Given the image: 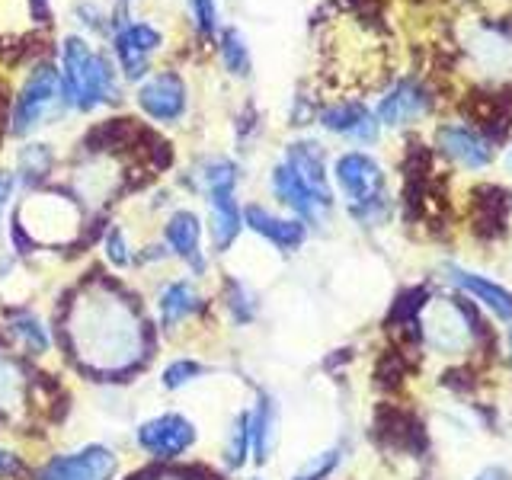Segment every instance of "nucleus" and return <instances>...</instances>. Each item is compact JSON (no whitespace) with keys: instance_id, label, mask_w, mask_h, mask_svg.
<instances>
[{"instance_id":"21","label":"nucleus","mask_w":512,"mask_h":480,"mask_svg":"<svg viewBox=\"0 0 512 480\" xmlns=\"http://www.w3.org/2000/svg\"><path fill=\"white\" fill-rule=\"evenodd\" d=\"M253 416V452L256 461H266L269 458V445H272V432H276V410H272V400L263 397V404Z\"/></svg>"},{"instance_id":"7","label":"nucleus","mask_w":512,"mask_h":480,"mask_svg":"<svg viewBox=\"0 0 512 480\" xmlns=\"http://www.w3.org/2000/svg\"><path fill=\"white\" fill-rule=\"evenodd\" d=\"M138 106L157 122H173L186 109V87L176 74H157L138 90Z\"/></svg>"},{"instance_id":"23","label":"nucleus","mask_w":512,"mask_h":480,"mask_svg":"<svg viewBox=\"0 0 512 480\" xmlns=\"http://www.w3.org/2000/svg\"><path fill=\"white\" fill-rule=\"evenodd\" d=\"M221 58H224V64H228V71L237 74V77H244L250 71L247 45H244V39H240L237 29H224L221 32Z\"/></svg>"},{"instance_id":"25","label":"nucleus","mask_w":512,"mask_h":480,"mask_svg":"<svg viewBox=\"0 0 512 480\" xmlns=\"http://www.w3.org/2000/svg\"><path fill=\"white\" fill-rule=\"evenodd\" d=\"M13 333L23 336V343L32 349V352H45L48 349V333L42 327V320H36L32 314H16L13 320Z\"/></svg>"},{"instance_id":"4","label":"nucleus","mask_w":512,"mask_h":480,"mask_svg":"<svg viewBox=\"0 0 512 480\" xmlns=\"http://www.w3.org/2000/svg\"><path fill=\"white\" fill-rule=\"evenodd\" d=\"M58 100V74L42 64L29 74V80L23 84L20 96H16V106H13V132L16 135H26L32 132L48 112H52Z\"/></svg>"},{"instance_id":"35","label":"nucleus","mask_w":512,"mask_h":480,"mask_svg":"<svg viewBox=\"0 0 512 480\" xmlns=\"http://www.w3.org/2000/svg\"><path fill=\"white\" fill-rule=\"evenodd\" d=\"M477 480H506V471H500V468H490V471H484Z\"/></svg>"},{"instance_id":"33","label":"nucleus","mask_w":512,"mask_h":480,"mask_svg":"<svg viewBox=\"0 0 512 480\" xmlns=\"http://www.w3.org/2000/svg\"><path fill=\"white\" fill-rule=\"evenodd\" d=\"M10 192H13V176H10V173H4V170H0V208L7 205Z\"/></svg>"},{"instance_id":"1","label":"nucleus","mask_w":512,"mask_h":480,"mask_svg":"<svg viewBox=\"0 0 512 480\" xmlns=\"http://www.w3.org/2000/svg\"><path fill=\"white\" fill-rule=\"evenodd\" d=\"M112 90V71L109 64L93 52L84 39H64L61 52V96L64 103L87 112L100 106Z\"/></svg>"},{"instance_id":"34","label":"nucleus","mask_w":512,"mask_h":480,"mask_svg":"<svg viewBox=\"0 0 512 480\" xmlns=\"http://www.w3.org/2000/svg\"><path fill=\"white\" fill-rule=\"evenodd\" d=\"M10 388H13V381H10V368H7V362H0V397H4Z\"/></svg>"},{"instance_id":"10","label":"nucleus","mask_w":512,"mask_h":480,"mask_svg":"<svg viewBox=\"0 0 512 480\" xmlns=\"http://www.w3.org/2000/svg\"><path fill=\"white\" fill-rule=\"evenodd\" d=\"M288 170H292L298 180L308 186L324 205L333 202L330 186H327L324 151H320V144H314V141H298V144H292V148H288Z\"/></svg>"},{"instance_id":"13","label":"nucleus","mask_w":512,"mask_h":480,"mask_svg":"<svg viewBox=\"0 0 512 480\" xmlns=\"http://www.w3.org/2000/svg\"><path fill=\"white\" fill-rule=\"evenodd\" d=\"M375 429H378V439L384 445L404 448V452H423L426 448V432L407 410L381 407L375 416Z\"/></svg>"},{"instance_id":"20","label":"nucleus","mask_w":512,"mask_h":480,"mask_svg":"<svg viewBox=\"0 0 512 480\" xmlns=\"http://www.w3.org/2000/svg\"><path fill=\"white\" fill-rule=\"evenodd\" d=\"M477 122L484 125V132L496 141H503L512 125V103L506 96H484V106L474 109Z\"/></svg>"},{"instance_id":"15","label":"nucleus","mask_w":512,"mask_h":480,"mask_svg":"<svg viewBox=\"0 0 512 480\" xmlns=\"http://www.w3.org/2000/svg\"><path fill=\"white\" fill-rule=\"evenodd\" d=\"M330 132H340V135H349V138H359V141H372L375 132H378V122L375 116L368 112L362 103H340V106H330L324 109V116H320Z\"/></svg>"},{"instance_id":"18","label":"nucleus","mask_w":512,"mask_h":480,"mask_svg":"<svg viewBox=\"0 0 512 480\" xmlns=\"http://www.w3.org/2000/svg\"><path fill=\"white\" fill-rule=\"evenodd\" d=\"M199 218L192 215V212H176V215H170V221H167V244L183 256L186 263H192L199 272H202V253H199Z\"/></svg>"},{"instance_id":"24","label":"nucleus","mask_w":512,"mask_h":480,"mask_svg":"<svg viewBox=\"0 0 512 480\" xmlns=\"http://www.w3.org/2000/svg\"><path fill=\"white\" fill-rule=\"evenodd\" d=\"M429 301V292L426 288H410V292L404 295H397L394 301V308H391V324H413V317L420 314V308Z\"/></svg>"},{"instance_id":"32","label":"nucleus","mask_w":512,"mask_h":480,"mask_svg":"<svg viewBox=\"0 0 512 480\" xmlns=\"http://www.w3.org/2000/svg\"><path fill=\"white\" fill-rule=\"evenodd\" d=\"M20 471H23V461L13 452H4V448H0V474H20Z\"/></svg>"},{"instance_id":"12","label":"nucleus","mask_w":512,"mask_h":480,"mask_svg":"<svg viewBox=\"0 0 512 480\" xmlns=\"http://www.w3.org/2000/svg\"><path fill=\"white\" fill-rule=\"evenodd\" d=\"M157 45H160V32L154 26L148 23L125 26L116 36V52L125 68V77H141L144 68H148L151 52H157Z\"/></svg>"},{"instance_id":"14","label":"nucleus","mask_w":512,"mask_h":480,"mask_svg":"<svg viewBox=\"0 0 512 480\" xmlns=\"http://www.w3.org/2000/svg\"><path fill=\"white\" fill-rule=\"evenodd\" d=\"M272 189H276V196H279L288 208H295V212H298L301 218H308V221H317V218L330 208V205L320 202V199L314 196V192H311L308 186H304L292 170H288V164L276 167V173H272Z\"/></svg>"},{"instance_id":"11","label":"nucleus","mask_w":512,"mask_h":480,"mask_svg":"<svg viewBox=\"0 0 512 480\" xmlns=\"http://www.w3.org/2000/svg\"><path fill=\"white\" fill-rule=\"evenodd\" d=\"M429 109V93L416 80H400V84L378 103V119L384 125H407L416 122Z\"/></svg>"},{"instance_id":"5","label":"nucleus","mask_w":512,"mask_h":480,"mask_svg":"<svg viewBox=\"0 0 512 480\" xmlns=\"http://www.w3.org/2000/svg\"><path fill=\"white\" fill-rule=\"evenodd\" d=\"M116 455L103 445H90L77 455L52 458L42 468L39 480H109L116 471Z\"/></svg>"},{"instance_id":"26","label":"nucleus","mask_w":512,"mask_h":480,"mask_svg":"<svg viewBox=\"0 0 512 480\" xmlns=\"http://www.w3.org/2000/svg\"><path fill=\"white\" fill-rule=\"evenodd\" d=\"M48 167H52V154H48V148H42V144H32V148H26L20 154V173L23 180H39V176L48 173Z\"/></svg>"},{"instance_id":"3","label":"nucleus","mask_w":512,"mask_h":480,"mask_svg":"<svg viewBox=\"0 0 512 480\" xmlns=\"http://www.w3.org/2000/svg\"><path fill=\"white\" fill-rule=\"evenodd\" d=\"M205 189L212 196V237L218 250H228L234 237L240 234V212L234 202V183H237V167L231 160H208L205 164Z\"/></svg>"},{"instance_id":"19","label":"nucleus","mask_w":512,"mask_h":480,"mask_svg":"<svg viewBox=\"0 0 512 480\" xmlns=\"http://www.w3.org/2000/svg\"><path fill=\"white\" fill-rule=\"evenodd\" d=\"M196 308H199V292H196V285H189V282H173V285L164 288V292H160V320H164V327H167V330H173L183 317H189Z\"/></svg>"},{"instance_id":"6","label":"nucleus","mask_w":512,"mask_h":480,"mask_svg":"<svg viewBox=\"0 0 512 480\" xmlns=\"http://www.w3.org/2000/svg\"><path fill=\"white\" fill-rule=\"evenodd\" d=\"M196 442V429L180 413H164V416H154L141 429H138V445L148 448L151 455L157 458H176L180 452Z\"/></svg>"},{"instance_id":"28","label":"nucleus","mask_w":512,"mask_h":480,"mask_svg":"<svg viewBox=\"0 0 512 480\" xmlns=\"http://www.w3.org/2000/svg\"><path fill=\"white\" fill-rule=\"evenodd\" d=\"M196 375H202V365H199V362H192V359H180V362L167 365L164 384H167L170 391H176V388H183V384H186V381H192Z\"/></svg>"},{"instance_id":"8","label":"nucleus","mask_w":512,"mask_h":480,"mask_svg":"<svg viewBox=\"0 0 512 480\" xmlns=\"http://www.w3.org/2000/svg\"><path fill=\"white\" fill-rule=\"evenodd\" d=\"M512 196L500 186H477L471 192V224L480 237H503Z\"/></svg>"},{"instance_id":"30","label":"nucleus","mask_w":512,"mask_h":480,"mask_svg":"<svg viewBox=\"0 0 512 480\" xmlns=\"http://www.w3.org/2000/svg\"><path fill=\"white\" fill-rule=\"evenodd\" d=\"M189 7H192V16H196V23L199 29L205 32V36H212L215 32V0H189Z\"/></svg>"},{"instance_id":"27","label":"nucleus","mask_w":512,"mask_h":480,"mask_svg":"<svg viewBox=\"0 0 512 480\" xmlns=\"http://www.w3.org/2000/svg\"><path fill=\"white\" fill-rule=\"evenodd\" d=\"M407 375V362L397 356V352H384L381 362H378V384L384 388H397L400 381Z\"/></svg>"},{"instance_id":"2","label":"nucleus","mask_w":512,"mask_h":480,"mask_svg":"<svg viewBox=\"0 0 512 480\" xmlns=\"http://www.w3.org/2000/svg\"><path fill=\"white\" fill-rule=\"evenodd\" d=\"M336 183H340L343 196L349 202V212L362 221H378L388 215V186H384V173L368 154H343L336 160Z\"/></svg>"},{"instance_id":"36","label":"nucleus","mask_w":512,"mask_h":480,"mask_svg":"<svg viewBox=\"0 0 512 480\" xmlns=\"http://www.w3.org/2000/svg\"><path fill=\"white\" fill-rule=\"evenodd\" d=\"M509 356H512V330H509Z\"/></svg>"},{"instance_id":"16","label":"nucleus","mask_w":512,"mask_h":480,"mask_svg":"<svg viewBox=\"0 0 512 480\" xmlns=\"http://www.w3.org/2000/svg\"><path fill=\"white\" fill-rule=\"evenodd\" d=\"M247 224L256 231V234H263L266 240H272L276 247L282 250H295L301 247V240H304V224L301 221H282V218H272L266 208L260 205H250L247 208Z\"/></svg>"},{"instance_id":"9","label":"nucleus","mask_w":512,"mask_h":480,"mask_svg":"<svg viewBox=\"0 0 512 480\" xmlns=\"http://www.w3.org/2000/svg\"><path fill=\"white\" fill-rule=\"evenodd\" d=\"M436 144L445 157H452L455 164L468 167V170L487 167L493 157L490 141H484L477 132H471V128H464V125H442L436 132Z\"/></svg>"},{"instance_id":"37","label":"nucleus","mask_w":512,"mask_h":480,"mask_svg":"<svg viewBox=\"0 0 512 480\" xmlns=\"http://www.w3.org/2000/svg\"><path fill=\"white\" fill-rule=\"evenodd\" d=\"M509 167H512V154H509Z\"/></svg>"},{"instance_id":"17","label":"nucleus","mask_w":512,"mask_h":480,"mask_svg":"<svg viewBox=\"0 0 512 480\" xmlns=\"http://www.w3.org/2000/svg\"><path fill=\"white\" fill-rule=\"evenodd\" d=\"M448 276H452V282L458 288H464V292H471L477 295L480 301L487 304V308L496 314V317H503V320H512V295L506 292V288H500L496 282H487L484 276H474V272H464V269H448Z\"/></svg>"},{"instance_id":"31","label":"nucleus","mask_w":512,"mask_h":480,"mask_svg":"<svg viewBox=\"0 0 512 480\" xmlns=\"http://www.w3.org/2000/svg\"><path fill=\"white\" fill-rule=\"evenodd\" d=\"M109 260L116 263V266H128V253H125V237H122V231H112L109 234Z\"/></svg>"},{"instance_id":"22","label":"nucleus","mask_w":512,"mask_h":480,"mask_svg":"<svg viewBox=\"0 0 512 480\" xmlns=\"http://www.w3.org/2000/svg\"><path fill=\"white\" fill-rule=\"evenodd\" d=\"M253 445V416L240 413L231 432H228V464L231 468H240L247 461V448Z\"/></svg>"},{"instance_id":"29","label":"nucleus","mask_w":512,"mask_h":480,"mask_svg":"<svg viewBox=\"0 0 512 480\" xmlns=\"http://www.w3.org/2000/svg\"><path fill=\"white\" fill-rule=\"evenodd\" d=\"M336 461H340V452H324V455H317L295 480H324V477L336 468Z\"/></svg>"}]
</instances>
